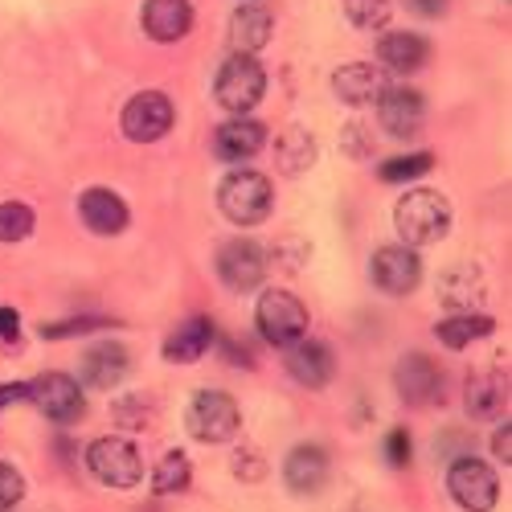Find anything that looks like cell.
<instances>
[{
    "label": "cell",
    "instance_id": "6da1fadb",
    "mask_svg": "<svg viewBox=\"0 0 512 512\" xmlns=\"http://www.w3.org/2000/svg\"><path fill=\"white\" fill-rule=\"evenodd\" d=\"M394 226L402 234V246H431L451 230V205L435 189H410L394 205Z\"/></svg>",
    "mask_w": 512,
    "mask_h": 512
},
{
    "label": "cell",
    "instance_id": "7a4b0ae2",
    "mask_svg": "<svg viewBox=\"0 0 512 512\" xmlns=\"http://www.w3.org/2000/svg\"><path fill=\"white\" fill-rule=\"evenodd\" d=\"M218 205H222V213H226L234 226H259V222L271 218L275 193H271V181L263 173L238 168V173H230L218 185Z\"/></svg>",
    "mask_w": 512,
    "mask_h": 512
},
{
    "label": "cell",
    "instance_id": "3957f363",
    "mask_svg": "<svg viewBox=\"0 0 512 512\" xmlns=\"http://www.w3.org/2000/svg\"><path fill=\"white\" fill-rule=\"evenodd\" d=\"M213 95L218 103L234 115H246L259 107V99L267 95V70L254 62V54H234L222 70H218V82H213Z\"/></svg>",
    "mask_w": 512,
    "mask_h": 512
},
{
    "label": "cell",
    "instance_id": "277c9868",
    "mask_svg": "<svg viewBox=\"0 0 512 512\" xmlns=\"http://www.w3.org/2000/svg\"><path fill=\"white\" fill-rule=\"evenodd\" d=\"M185 426L197 443H226L238 435L242 426V414H238V402L230 394H218V390H201L189 410H185Z\"/></svg>",
    "mask_w": 512,
    "mask_h": 512
},
{
    "label": "cell",
    "instance_id": "5b68a950",
    "mask_svg": "<svg viewBox=\"0 0 512 512\" xmlns=\"http://www.w3.org/2000/svg\"><path fill=\"white\" fill-rule=\"evenodd\" d=\"M254 320H259V332L279 349H287V345H295V340L308 336V308L295 300L291 291H267L259 300Z\"/></svg>",
    "mask_w": 512,
    "mask_h": 512
},
{
    "label": "cell",
    "instance_id": "8992f818",
    "mask_svg": "<svg viewBox=\"0 0 512 512\" xmlns=\"http://www.w3.org/2000/svg\"><path fill=\"white\" fill-rule=\"evenodd\" d=\"M87 467L107 488H136L140 476H144L140 451L127 439H95L91 451H87Z\"/></svg>",
    "mask_w": 512,
    "mask_h": 512
},
{
    "label": "cell",
    "instance_id": "52a82bcc",
    "mask_svg": "<svg viewBox=\"0 0 512 512\" xmlns=\"http://www.w3.org/2000/svg\"><path fill=\"white\" fill-rule=\"evenodd\" d=\"M447 488H451L455 504L467 508V512H492L496 500H500V480H496L492 467L480 463V459H459V463H451Z\"/></svg>",
    "mask_w": 512,
    "mask_h": 512
},
{
    "label": "cell",
    "instance_id": "ba28073f",
    "mask_svg": "<svg viewBox=\"0 0 512 512\" xmlns=\"http://www.w3.org/2000/svg\"><path fill=\"white\" fill-rule=\"evenodd\" d=\"M25 402H33L50 422H74V418H82V410H87V398H82L78 381L66 373H41L37 381H29Z\"/></svg>",
    "mask_w": 512,
    "mask_h": 512
},
{
    "label": "cell",
    "instance_id": "9c48e42d",
    "mask_svg": "<svg viewBox=\"0 0 512 512\" xmlns=\"http://www.w3.org/2000/svg\"><path fill=\"white\" fill-rule=\"evenodd\" d=\"M119 123H123V136L132 144H152V140L168 136V127H173V99L164 91H144L123 107Z\"/></svg>",
    "mask_w": 512,
    "mask_h": 512
},
{
    "label": "cell",
    "instance_id": "30bf717a",
    "mask_svg": "<svg viewBox=\"0 0 512 512\" xmlns=\"http://www.w3.org/2000/svg\"><path fill=\"white\" fill-rule=\"evenodd\" d=\"M218 275L230 291H254L263 279H267V254L259 242L250 238H234L222 246L218 254Z\"/></svg>",
    "mask_w": 512,
    "mask_h": 512
},
{
    "label": "cell",
    "instance_id": "8fae6325",
    "mask_svg": "<svg viewBox=\"0 0 512 512\" xmlns=\"http://www.w3.org/2000/svg\"><path fill=\"white\" fill-rule=\"evenodd\" d=\"M369 275L386 295H410L418 287V279H422V263H418L414 246H381L373 254Z\"/></svg>",
    "mask_w": 512,
    "mask_h": 512
},
{
    "label": "cell",
    "instance_id": "7c38bea8",
    "mask_svg": "<svg viewBox=\"0 0 512 512\" xmlns=\"http://www.w3.org/2000/svg\"><path fill=\"white\" fill-rule=\"evenodd\" d=\"M394 386L402 394V402L410 406H431L439 398V386H443V373L431 357H422V353H410L398 361L394 369Z\"/></svg>",
    "mask_w": 512,
    "mask_h": 512
},
{
    "label": "cell",
    "instance_id": "4fadbf2b",
    "mask_svg": "<svg viewBox=\"0 0 512 512\" xmlns=\"http://www.w3.org/2000/svg\"><path fill=\"white\" fill-rule=\"evenodd\" d=\"M426 119V103L418 91L410 87H386L377 99V123L386 127L390 136H414Z\"/></svg>",
    "mask_w": 512,
    "mask_h": 512
},
{
    "label": "cell",
    "instance_id": "5bb4252c",
    "mask_svg": "<svg viewBox=\"0 0 512 512\" xmlns=\"http://www.w3.org/2000/svg\"><path fill=\"white\" fill-rule=\"evenodd\" d=\"M332 91H336L340 103L365 107V103L381 99V91H386V74H381L377 66H369V62H349V66H340L332 74Z\"/></svg>",
    "mask_w": 512,
    "mask_h": 512
},
{
    "label": "cell",
    "instance_id": "9a60e30c",
    "mask_svg": "<svg viewBox=\"0 0 512 512\" xmlns=\"http://www.w3.org/2000/svg\"><path fill=\"white\" fill-rule=\"evenodd\" d=\"M287 373L300 381V386H308V390H320V386H328L332 381V353L320 345V340H295V345H287Z\"/></svg>",
    "mask_w": 512,
    "mask_h": 512
},
{
    "label": "cell",
    "instance_id": "2e32d148",
    "mask_svg": "<svg viewBox=\"0 0 512 512\" xmlns=\"http://www.w3.org/2000/svg\"><path fill=\"white\" fill-rule=\"evenodd\" d=\"M140 21L152 41H181L193 29V5L189 0H148Z\"/></svg>",
    "mask_w": 512,
    "mask_h": 512
},
{
    "label": "cell",
    "instance_id": "e0dca14e",
    "mask_svg": "<svg viewBox=\"0 0 512 512\" xmlns=\"http://www.w3.org/2000/svg\"><path fill=\"white\" fill-rule=\"evenodd\" d=\"M283 480L291 492H300V496H316L324 484H328V455L324 447H295L283 463Z\"/></svg>",
    "mask_w": 512,
    "mask_h": 512
},
{
    "label": "cell",
    "instance_id": "ac0fdd59",
    "mask_svg": "<svg viewBox=\"0 0 512 512\" xmlns=\"http://www.w3.org/2000/svg\"><path fill=\"white\" fill-rule=\"evenodd\" d=\"M263 144H267V127H263V123H254V119H246V115L222 123V127H218V136H213V152H218L222 160H230V164L250 160Z\"/></svg>",
    "mask_w": 512,
    "mask_h": 512
},
{
    "label": "cell",
    "instance_id": "d6986e66",
    "mask_svg": "<svg viewBox=\"0 0 512 512\" xmlns=\"http://www.w3.org/2000/svg\"><path fill=\"white\" fill-rule=\"evenodd\" d=\"M78 213L95 234H123L127 230V205L111 189H87L78 201Z\"/></svg>",
    "mask_w": 512,
    "mask_h": 512
},
{
    "label": "cell",
    "instance_id": "ffe728a7",
    "mask_svg": "<svg viewBox=\"0 0 512 512\" xmlns=\"http://www.w3.org/2000/svg\"><path fill=\"white\" fill-rule=\"evenodd\" d=\"M439 300H443L451 312H472V308L484 300V275H480V267L459 263V267L443 271V275H439Z\"/></svg>",
    "mask_w": 512,
    "mask_h": 512
},
{
    "label": "cell",
    "instance_id": "44dd1931",
    "mask_svg": "<svg viewBox=\"0 0 512 512\" xmlns=\"http://www.w3.org/2000/svg\"><path fill=\"white\" fill-rule=\"evenodd\" d=\"M426 58H431V46L418 33H386L377 41V62L394 74H414L422 70Z\"/></svg>",
    "mask_w": 512,
    "mask_h": 512
},
{
    "label": "cell",
    "instance_id": "7402d4cb",
    "mask_svg": "<svg viewBox=\"0 0 512 512\" xmlns=\"http://www.w3.org/2000/svg\"><path fill=\"white\" fill-rule=\"evenodd\" d=\"M463 406L476 422H496L508 406V381L500 373H480L467 381V394H463Z\"/></svg>",
    "mask_w": 512,
    "mask_h": 512
},
{
    "label": "cell",
    "instance_id": "603a6c76",
    "mask_svg": "<svg viewBox=\"0 0 512 512\" xmlns=\"http://www.w3.org/2000/svg\"><path fill=\"white\" fill-rule=\"evenodd\" d=\"M209 340H213V320L193 316V320L177 324V332L164 340V357L173 361V365H193V361H201V357H205Z\"/></svg>",
    "mask_w": 512,
    "mask_h": 512
},
{
    "label": "cell",
    "instance_id": "cb8c5ba5",
    "mask_svg": "<svg viewBox=\"0 0 512 512\" xmlns=\"http://www.w3.org/2000/svg\"><path fill=\"white\" fill-rule=\"evenodd\" d=\"M271 13L259 9V5H242L234 17H230V46L234 54H254V50H263L267 41H271Z\"/></svg>",
    "mask_w": 512,
    "mask_h": 512
},
{
    "label": "cell",
    "instance_id": "d4e9b609",
    "mask_svg": "<svg viewBox=\"0 0 512 512\" xmlns=\"http://www.w3.org/2000/svg\"><path fill=\"white\" fill-rule=\"evenodd\" d=\"M127 373V349L123 345H99L82 357V381L95 390H115Z\"/></svg>",
    "mask_w": 512,
    "mask_h": 512
},
{
    "label": "cell",
    "instance_id": "484cf974",
    "mask_svg": "<svg viewBox=\"0 0 512 512\" xmlns=\"http://www.w3.org/2000/svg\"><path fill=\"white\" fill-rule=\"evenodd\" d=\"M275 156H279V168L283 173H304V168L316 164V140L304 132V127H287V132L279 136L275 144Z\"/></svg>",
    "mask_w": 512,
    "mask_h": 512
},
{
    "label": "cell",
    "instance_id": "4316f807",
    "mask_svg": "<svg viewBox=\"0 0 512 512\" xmlns=\"http://www.w3.org/2000/svg\"><path fill=\"white\" fill-rule=\"evenodd\" d=\"M488 332H492V316H480V312H459V316L435 324V336L447 349H463V345H472V340H480Z\"/></svg>",
    "mask_w": 512,
    "mask_h": 512
},
{
    "label": "cell",
    "instance_id": "83f0119b",
    "mask_svg": "<svg viewBox=\"0 0 512 512\" xmlns=\"http://www.w3.org/2000/svg\"><path fill=\"white\" fill-rule=\"evenodd\" d=\"M193 480V467L185 459V451H164L160 463H156V472H152V488L160 496H173V492H185Z\"/></svg>",
    "mask_w": 512,
    "mask_h": 512
},
{
    "label": "cell",
    "instance_id": "f1b7e54d",
    "mask_svg": "<svg viewBox=\"0 0 512 512\" xmlns=\"http://www.w3.org/2000/svg\"><path fill=\"white\" fill-rule=\"evenodd\" d=\"M33 209L21 201H5L0 205V242H21L33 234Z\"/></svg>",
    "mask_w": 512,
    "mask_h": 512
},
{
    "label": "cell",
    "instance_id": "f546056e",
    "mask_svg": "<svg viewBox=\"0 0 512 512\" xmlns=\"http://www.w3.org/2000/svg\"><path fill=\"white\" fill-rule=\"evenodd\" d=\"M431 164H435L431 152H410V156L386 160V164H381V181H390V185H398V181H414V177H422V173H431Z\"/></svg>",
    "mask_w": 512,
    "mask_h": 512
},
{
    "label": "cell",
    "instance_id": "4dcf8cb0",
    "mask_svg": "<svg viewBox=\"0 0 512 512\" xmlns=\"http://www.w3.org/2000/svg\"><path fill=\"white\" fill-rule=\"evenodd\" d=\"M345 17L357 29H381L390 21V0H345Z\"/></svg>",
    "mask_w": 512,
    "mask_h": 512
},
{
    "label": "cell",
    "instance_id": "1f68e13d",
    "mask_svg": "<svg viewBox=\"0 0 512 512\" xmlns=\"http://www.w3.org/2000/svg\"><path fill=\"white\" fill-rule=\"evenodd\" d=\"M25 496V480L13 463H0V512H9Z\"/></svg>",
    "mask_w": 512,
    "mask_h": 512
},
{
    "label": "cell",
    "instance_id": "d6a6232c",
    "mask_svg": "<svg viewBox=\"0 0 512 512\" xmlns=\"http://www.w3.org/2000/svg\"><path fill=\"white\" fill-rule=\"evenodd\" d=\"M103 328V320H62V324H41V336L46 340H62V336H78V332H91Z\"/></svg>",
    "mask_w": 512,
    "mask_h": 512
},
{
    "label": "cell",
    "instance_id": "836d02e7",
    "mask_svg": "<svg viewBox=\"0 0 512 512\" xmlns=\"http://www.w3.org/2000/svg\"><path fill=\"white\" fill-rule=\"evenodd\" d=\"M386 455H390L394 467H406V463H410V435H406V431H394V435L386 439Z\"/></svg>",
    "mask_w": 512,
    "mask_h": 512
},
{
    "label": "cell",
    "instance_id": "e575fe53",
    "mask_svg": "<svg viewBox=\"0 0 512 512\" xmlns=\"http://www.w3.org/2000/svg\"><path fill=\"white\" fill-rule=\"evenodd\" d=\"M451 0H406V9L418 13V17H443Z\"/></svg>",
    "mask_w": 512,
    "mask_h": 512
},
{
    "label": "cell",
    "instance_id": "d590c367",
    "mask_svg": "<svg viewBox=\"0 0 512 512\" xmlns=\"http://www.w3.org/2000/svg\"><path fill=\"white\" fill-rule=\"evenodd\" d=\"M21 332V316L13 308H0V340H17Z\"/></svg>",
    "mask_w": 512,
    "mask_h": 512
},
{
    "label": "cell",
    "instance_id": "8d00e7d4",
    "mask_svg": "<svg viewBox=\"0 0 512 512\" xmlns=\"http://www.w3.org/2000/svg\"><path fill=\"white\" fill-rule=\"evenodd\" d=\"M492 451H496L504 463L512 459V455H508V451H512V431H508V422H504V431H496V435H492Z\"/></svg>",
    "mask_w": 512,
    "mask_h": 512
},
{
    "label": "cell",
    "instance_id": "74e56055",
    "mask_svg": "<svg viewBox=\"0 0 512 512\" xmlns=\"http://www.w3.org/2000/svg\"><path fill=\"white\" fill-rule=\"evenodd\" d=\"M25 394H29V386H21V381L17 386H0V410H5L9 402H25Z\"/></svg>",
    "mask_w": 512,
    "mask_h": 512
}]
</instances>
